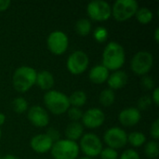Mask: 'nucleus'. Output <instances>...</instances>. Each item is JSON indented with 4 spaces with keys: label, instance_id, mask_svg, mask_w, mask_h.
<instances>
[{
    "label": "nucleus",
    "instance_id": "13",
    "mask_svg": "<svg viewBox=\"0 0 159 159\" xmlns=\"http://www.w3.org/2000/svg\"><path fill=\"white\" fill-rule=\"evenodd\" d=\"M27 117L30 123L37 128L47 127L49 123V116L47 110L39 105L32 106L28 110Z\"/></svg>",
    "mask_w": 159,
    "mask_h": 159
},
{
    "label": "nucleus",
    "instance_id": "18",
    "mask_svg": "<svg viewBox=\"0 0 159 159\" xmlns=\"http://www.w3.org/2000/svg\"><path fill=\"white\" fill-rule=\"evenodd\" d=\"M35 84L42 90H51L55 84V79L53 75L48 71H41L36 75Z\"/></svg>",
    "mask_w": 159,
    "mask_h": 159
},
{
    "label": "nucleus",
    "instance_id": "27",
    "mask_svg": "<svg viewBox=\"0 0 159 159\" xmlns=\"http://www.w3.org/2000/svg\"><path fill=\"white\" fill-rule=\"evenodd\" d=\"M93 37L99 43H103L108 38V31L103 26H99L93 31Z\"/></svg>",
    "mask_w": 159,
    "mask_h": 159
},
{
    "label": "nucleus",
    "instance_id": "30",
    "mask_svg": "<svg viewBox=\"0 0 159 159\" xmlns=\"http://www.w3.org/2000/svg\"><path fill=\"white\" fill-rule=\"evenodd\" d=\"M141 84H142V87L146 89V90H152L155 89V82H154V79L148 75H143L142 80H141Z\"/></svg>",
    "mask_w": 159,
    "mask_h": 159
},
{
    "label": "nucleus",
    "instance_id": "17",
    "mask_svg": "<svg viewBox=\"0 0 159 159\" xmlns=\"http://www.w3.org/2000/svg\"><path fill=\"white\" fill-rule=\"evenodd\" d=\"M109 75V71L102 64H98L91 68L89 74V78L92 83L101 85L107 81Z\"/></svg>",
    "mask_w": 159,
    "mask_h": 159
},
{
    "label": "nucleus",
    "instance_id": "20",
    "mask_svg": "<svg viewBox=\"0 0 159 159\" xmlns=\"http://www.w3.org/2000/svg\"><path fill=\"white\" fill-rule=\"evenodd\" d=\"M69 102L72 107L80 108L87 102V94L83 90H76L71 94L69 97Z\"/></svg>",
    "mask_w": 159,
    "mask_h": 159
},
{
    "label": "nucleus",
    "instance_id": "14",
    "mask_svg": "<svg viewBox=\"0 0 159 159\" xmlns=\"http://www.w3.org/2000/svg\"><path fill=\"white\" fill-rule=\"evenodd\" d=\"M141 112L135 107L126 108L118 115V120L124 127H133L141 121Z\"/></svg>",
    "mask_w": 159,
    "mask_h": 159
},
{
    "label": "nucleus",
    "instance_id": "23",
    "mask_svg": "<svg viewBox=\"0 0 159 159\" xmlns=\"http://www.w3.org/2000/svg\"><path fill=\"white\" fill-rule=\"evenodd\" d=\"M135 16H136L138 21L142 24H148L154 19L153 12L148 7H139Z\"/></svg>",
    "mask_w": 159,
    "mask_h": 159
},
{
    "label": "nucleus",
    "instance_id": "22",
    "mask_svg": "<svg viewBox=\"0 0 159 159\" xmlns=\"http://www.w3.org/2000/svg\"><path fill=\"white\" fill-rule=\"evenodd\" d=\"M115 101H116V94L114 90L110 89H106L100 93L99 102L102 106L110 107L115 102Z\"/></svg>",
    "mask_w": 159,
    "mask_h": 159
},
{
    "label": "nucleus",
    "instance_id": "5",
    "mask_svg": "<svg viewBox=\"0 0 159 159\" xmlns=\"http://www.w3.org/2000/svg\"><path fill=\"white\" fill-rule=\"evenodd\" d=\"M112 8V16L117 21H125L135 16L139 5L135 0H116Z\"/></svg>",
    "mask_w": 159,
    "mask_h": 159
},
{
    "label": "nucleus",
    "instance_id": "35",
    "mask_svg": "<svg viewBox=\"0 0 159 159\" xmlns=\"http://www.w3.org/2000/svg\"><path fill=\"white\" fill-rule=\"evenodd\" d=\"M152 102L157 106L159 103V89L158 88H155L154 91L152 93Z\"/></svg>",
    "mask_w": 159,
    "mask_h": 159
},
{
    "label": "nucleus",
    "instance_id": "7",
    "mask_svg": "<svg viewBox=\"0 0 159 159\" xmlns=\"http://www.w3.org/2000/svg\"><path fill=\"white\" fill-rule=\"evenodd\" d=\"M78 146L79 150H81L82 153L89 158L100 156L102 150V143L101 139L93 133L84 134L81 137Z\"/></svg>",
    "mask_w": 159,
    "mask_h": 159
},
{
    "label": "nucleus",
    "instance_id": "38",
    "mask_svg": "<svg viewBox=\"0 0 159 159\" xmlns=\"http://www.w3.org/2000/svg\"><path fill=\"white\" fill-rule=\"evenodd\" d=\"M5 121H6V116L4 114L0 113V127L5 123Z\"/></svg>",
    "mask_w": 159,
    "mask_h": 159
},
{
    "label": "nucleus",
    "instance_id": "15",
    "mask_svg": "<svg viewBox=\"0 0 159 159\" xmlns=\"http://www.w3.org/2000/svg\"><path fill=\"white\" fill-rule=\"evenodd\" d=\"M53 142L47 134H37L30 141V146L37 154H46L51 150Z\"/></svg>",
    "mask_w": 159,
    "mask_h": 159
},
{
    "label": "nucleus",
    "instance_id": "6",
    "mask_svg": "<svg viewBox=\"0 0 159 159\" xmlns=\"http://www.w3.org/2000/svg\"><path fill=\"white\" fill-rule=\"evenodd\" d=\"M154 64V57L149 51L137 52L130 61V68L137 75H145L150 72Z\"/></svg>",
    "mask_w": 159,
    "mask_h": 159
},
{
    "label": "nucleus",
    "instance_id": "10",
    "mask_svg": "<svg viewBox=\"0 0 159 159\" xmlns=\"http://www.w3.org/2000/svg\"><path fill=\"white\" fill-rule=\"evenodd\" d=\"M103 141L109 148L121 149L128 143V134L121 128L113 127L104 132Z\"/></svg>",
    "mask_w": 159,
    "mask_h": 159
},
{
    "label": "nucleus",
    "instance_id": "34",
    "mask_svg": "<svg viewBox=\"0 0 159 159\" xmlns=\"http://www.w3.org/2000/svg\"><path fill=\"white\" fill-rule=\"evenodd\" d=\"M150 134L151 137L154 139V141H157L159 138V119H157L151 126L150 129Z\"/></svg>",
    "mask_w": 159,
    "mask_h": 159
},
{
    "label": "nucleus",
    "instance_id": "31",
    "mask_svg": "<svg viewBox=\"0 0 159 159\" xmlns=\"http://www.w3.org/2000/svg\"><path fill=\"white\" fill-rule=\"evenodd\" d=\"M152 103V99L149 96H143L138 101V110H146Z\"/></svg>",
    "mask_w": 159,
    "mask_h": 159
},
{
    "label": "nucleus",
    "instance_id": "9",
    "mask_svg": "<svg viewBox=\"0 0 159 159\" xmlns=\"http://www.w3.org/2000/svg\"><path fill=\"white\" fill-rule=\"evenodd\" d=\"M89 56L83 50L74 51L67 59L66 67L72 75H81L89 67Z\"/></svg>",
    "mask_w": 159,
    "mask_h": 159
},
{
    "label": "nucleus",
    "instance_id": "33",
    "mask_svg": "<svg viewBox=\"0 0 159 159\" xmlns=\"http://www.w3.org/2000/svg\"><path fill=\"white\" fill-rule=\"evenodd\" d=\"M47 136L50 138V140L53 142V143L57 141L60 140V137H61V134L59 132V130L55 128H48V130H47Z\"/></svg>",
    "mask_w": 159,
    "mask_h": 159
},
{
    "label": "nucleus",
    "instance_id": "37",
    "mask_svg": "<svg viewBox=\"0 0 159 159\" xmlns=\"http://www.w3.org/2000/svg\"><path fill=\"white\" fill-rule=\"evenodd\" d=\"M155 40H156V42H157V43H158L159 42V28L158 27H157V28H156V30H155Z\"/></svg>",
    "mask_w": 159,
    "mask_h": 159
},
{
    "label": "nucleus",
    "instance_id": "2",
    "mask_svg": "<svg viewBox=\"0 0 159 159\" xmlns=\"http://www.w3.org/2000/svg\"><path fill=\"white\" fill-rule=\"evenodd\" d=\"M37 72L30 66H20L17 68L12 76V84L14 89L20 93L27 92L35 85Z\"/></svg>",
    "mask_w": 159,
    "mask_h": 159
},
{
    "label": "nucleus",
    "instance_id": "28",
    "mask_svg": "<svg viewBox=\"0 0 159 159\" xmlns=\"http://www.w3.org/2000/svg\"><path fill=\"white\" fill-rule=\"evenodd\" d=\"M66 113L70 120H72V122H78L79 120H81L83 116V111L80 108L76 107H70Z\"/></svg>",
    "mask_w": 159,
    "mask_h": 159
},
{
    "label": "nucleus",
    "instance_id": "39",
    "mask_svg": "<svg viewBox=\"0 0 159 159\" xmlns=\"http://www.w3.org/2000/svg\"><path fill=\"white\" fill-rule=\"evenodd\" d=\"M1 159H19L17 157H15L14 155H6L3 157H1Z\"/></svg>",
    "mask_w": 159,
    "mask_h": 159
},
{
    "label": "nucleus",
    "instance_id": "29",
    "mask_svg": "<svg viewBox=\"0 0 159 159\" xmlns=\"http://www.w3.org/2000/svg\"><path fill=\"white\" fill-rule=\"evenodd\" d=\"M100 157L101 159H118V153L116 152V150L106 147L104 149L102 148Z\"/></svg>",
    "mask_w": 159,
    "mask_h": 159
},
{
    "label": "nucleus",
    "instance_id": "16",
    "mask_svg": "<svg viewBox=\"0 0 159 159\" xmlns=\"http://www.w3.org/2000/svg\"><path fill=\"white\" fill-rule=\"evenodd\" d=\"M128 75L126 72L122 70L115 71L113 74L109 75V77L107 79V84L109 86V89L112 90L120 89L124 88L128 83Z\"/></svg>",
    "mask_w": 159,
    "mask_h": 159
},
{
    "label": "nucleus",
    "instance_id": "32",
    "mask_svg": "<svg viewBox=\"0 0 159 159\" xmlns=\"http://www.w3.org/2000/svg\"><path fill=\"white\" fill-rule=\"evenodd\" d=\"M119 159H140V156L134 149H127L122 153Z\"/></svg>",
    "mask_w": 159,
    "mask_h": 159
},
{
    "label": "nucleus",
    "instance_id": "24",
    "mask_svg": "<svg viewBox=\"0 0 159 159\" xmlns=\"http://www.w3.org/2000/svg\"><path fill=\"white\" fill-rule=\"evenodd\" d=\"M146 137L143 132L133 131L128 135V143L133 147H141L144 144Z\"/></svg>",
    "mask_w": 159,
    "mask_h": 159
},
{
    "label": "nucleus",
    "instance_id": "40",
    "mask_svg": "<svg viewBox=\"0 0 159 159\" xmlns=\"http://www.w3.org/2000/svg\"><path fill=\"white\" fill-rule=\"evenodd\" d=\"M79 159H92V158H89V157H81V158Z\"/></svg>",
    "mask_w": 159,
    "mask_h": 159
},
{
    "label": "nucleus",
    "instance_id": "42",
    "mask_svg": "<svg viewBox=\"0 0 159 159\" xmlns=\"http://www.w3.org/2000/svg\"><path fill=\"white\" fill-rule=\"evenodd\" d=\"M0 159H1V157H0Z\"/></svg>",
    "mask_w": 159,
    "mask_h": 159
},
{
    "label": "nucleus",
    "instance_id": "1",
    "mask_svg": "<svg viewBox=\"0 0 159 159\" xmlns=\"http://www.w3.org/2000/svg\"><path fill=\"white\" fill-rule=\"evenodd\" d=\"M126 53L124 48L117 42H110L102 52V65L108 71H118L124 65Z\"/></svg>",
    "mask_w": 159,
    "mask_h": 159
},
{
    "label": "nucleus",
    "instance_id": "8",
    "mask_svg": "<svg viewBox=\"0 0 159 159\" xmlns=\"http://www.w3.org/2000/svg\"><path fill=\"white\" fill-rule=\"evenodd\" d=\"M87 13L92 20L104 21L112 16L111 6L103 0H94L89 3Z\"/></svg>",
    "mask_w": 159,
    "mask_h": 159
},
{
    "label": "nucleus",
    "instance_id": "25",
    "mask_svg": "<svg viewBox=\"0 0 159 159\" xmlns=\"http://www.w3.org/2000/svg\"><path fill=\"white\" fill-rule=\"evenodd\" d=\"M11 107L13 111L17 114H23L28 109V102L22 97L15 98L11 102Z\"/></svg>",
    "mask_w": 159,
    "mask_h": 159
},
{
    "label": "nucleus",
    "instance_id": "3",
    "mask_svg": "<svg viewBox=\"0 0 159 159\" xmlns=\"http://www.w3.org/2000/svg\"><path fill=\"white\" fill-rule=\"evenodd\" d=\"M44 103L47 109L53 115L60 116L71 107L69 97L58 90H48L44 95Z\"/></svg>",
    "mask_w": 159,
    "mask_h": 159
},
{
    "label": "nucleus",
    "instance_id": "36",
    "mask_svg": "<svg viewBox=\"0 0 159 159\" xmlns=\"http://www.w3.org/2000/svg\"><path fill=\"white\" fill-rule=\"evenodd\" d=\"M10 4V0H0V12L7 10L9 7Z\"/></svg>",
    "mask_w": 159,
    "mask_h": 159
},
{
    "label": "nucleus",
    "instance_id": "19",
    "mask_svg": "<svg viewBox=\"0 0 159 159\" xmlns=\"http://www.w3.org/2000/svg\"><path fill=\"white\" fill-rule=\"evenodd\" d=\"M84 134V126L79 122H71L65 129V136L67 140L76 142L81 139Z\"/></svg>",
    "mask_w": 159,
    "mask_h": 159
},
{
    "label": "nucleus",
    "instance_id": "11",
    "mask_svg": "<svg viewBox=\"0 0 159 159\" xmlns=\"http://www.w3.org/2000/svg\"><path fill=\"white\" fill-rule=\"evenodd\" d=\"M47 45L49 51L54 55H62L68 48L69 39L65 33L54 31L49 34L47 39Z\"/></svg>",
    "mask_w": 159,
    "mask_h": 159
},
{
    "label": "nucleus",
    "instance_id": "41",
    "mask_svg": "<svg viewBox=\"0 0 159 159\" xmlns=\"http://www.w3.org/2000/svg\"><path fill=\"white\" fill-rule=\"evenodd\" d=\"M1 135H2V131H1V128H0V139H1Z\"/></svg>",
    "mask_w": 159,
    "mask_h": 159
},
{
    "label": "nucleus",
    "instance_id": "12",
    "mask_svg": "<svg viewBox=\"0 0 159 159\" xmlns=\"http://www.w3.org/2000/svg\"><path fill=\"white\" fill-rule=\"evenodd\" d=\"M82 125L88 129H95L100 128L105 120V115L100 108H90L83 113Z\"/></svg>",
    "mask_w": 159,
    "mask_h": 159
},
{
    "label": "nucleus",
    "instance_id": "21",
    "mask_svg": "<svg viewBox=\"0 0 159 159\" xmlns=\"http://www.w3.org/2000/svg\"><path fill=\"white\" fill-rule=\"evenodd\" d=\"M91 21L89 19L83 18L76 21L75 30L81 36H87L91 32Z\"/></svg>",
    "mask_w": 159,
    "mask_h": 159
},
{
    "label": "nucleus",
    "instance_id": "26",
    "mask_svg": "<svg viewBox=\"0 0 159 159\" xmlns=\"http://www.w3.org/2000/svg\"><path fill=\"white\" fill-rule=\"evenodd\" d=\"M158 143L157 141H150L145 144L144 153L148 158H157L158 157Z\"/></svg>",
    "mask_w": 159,
    "mask_h": 159
},
{
    "label": "nucleus",
    "instance_id": "4",
    "mask_svg": "<svg viewBox=\"0 0 159 159\" xmlns=\"http://www.w3.org/2000/svg\"><path fill=\"white\" fill-rule=\"evenodd\" d=\"M79 151L77 143L67 139L55 142L50 150L53 159H76Z\"/></svg>",
    "mask_w": 159,
    "mask_h": 159
}]
</instances>
